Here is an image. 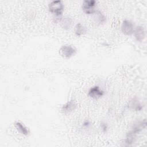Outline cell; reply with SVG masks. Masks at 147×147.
<instances>
[{"label":"cell","instance_id":"obj_7","mask_svg":"<svg viewBox=\"0 0 147 147\" xmlns=\"http://www.w3.org/2000/svg\"><path fill=\"white\" fill-rule=\"evenodd\" d=\"M15 126L16 127V129L22 134H23L24 135H28L29 133L28 129H27V127H26L21 122H16L15 123Z\"/></svg>","mask_w":147,"mask_h":147},{"label":"cell","instance_id":"obj_2","mask_svg":"<svg viewBox=\"0 0 147 147\" xmlns=\"http://www.w3.org/2000/svg\"><path fill=\"white\" fill-rule=\"evenodd\" d=\"M75 53L76 49L70 45H63L59 50L60 55L65 59L70 58L73 55H74Z\"/></svg>","mask_w":147,"mask_h":147},{"label":"cell","instance_id":"obj_6","mask_svg":"<svg viewBox=\"0 0 147 147\" xmlns=\"http://www.w3.org/2000/svg\"><path fill=\"white\" fill-rule=\"evenodd\" d=\"M103 94V92L100 89L98 86H95L89 90L88 95L93 98H98L102 96Z\"/></svg>","mask_w":147,"mask_h":147},{"label":"cell","instance_id":"obj_8","mask_svg":"<svg viewBox=\"0 0 147 147\" xmlns=\"http://www.w3.org/2000/svg\"><path fill=\"white\" fill-rule=\"evenodd\" d=\"M86 32L85 27L80 23L78 24L75 26V33L77 36H80Z\"/></svg>","mask_w":147,"mask_h":147},{"label":"cell","instance_id":"obj_9","mask_svg":"<svg viewBox=\"0 0 147 147\" xmlns=\"http://www.w3.org/2000/svg\"><path fill=\"white\" fill-rule=\"evenodd\" d=\"M72 20L69 17H65L61 20V26L64 29H68L69 28L71 25Z\"/></svg>","mask_w":147,"mask_h":147},{"label":"cell","instance_id":"obj_10","mask_svg":"<svg viewBox=\"0 0 147 147\" xmlns=\"http://www.w3.org/2000/svg\"><path fill=\"white\" fill-rule=\"evenodd\" d=\"M75 106L74 103L72 101H70L69 102L67 103L65 105L63 106V110L64 111H69L71 110H72L74 109V107Z\"/></svg>","mask_w":147,"mask_h":147},{"label":"cell","instance_id":"obj_1","mask_svg":"<svg viewBox=\"0 0 147 147\" xmlns=\"http://www.w3.org/2000/svg\"><path fill=\"white\" fill-rule=\"evenodd\" d=\"M64 9V5L61 1H52L49 5V11L56 16H60L62 14Z\"/></svg>","mask_w":147,"mask_h":147},{"label":"cell","instance_id":"obj_3","mask_svg":"<svg viewBox=\"0 0 147 147\" xmlns=\"http://www.w3.org/2000/svg\"><path fill=\"white\" fill-rule=\"evenodd\" d=\"M121 30L123 34L125 35L130 36L134 32V28L133 23L127 20H125L123 21L121 26Z\"/></svg>","mask_w":147,"mask_h":147},{"label":"cell","instance_id":"obj_5","mask_svg":"<svg viewBox=\"0 0 147 147\" xmlns=\"http://www.w3.org/2000/svg\"><path fill=\"white\" fill-rule=\"evenodd\" d=\"M133 33L134 34V37L137 40V41H142L144 39L145 36L144 29L142 26H137L136 28V29H134Z\"/></svg>","mask_w":147,"mask_h":147},{"label":"cell","instance_id":"obj_4","mask_svg":"<svg viewBox=\"0 0 147 147\" xmlns=\"http://www.w3.org/2000/svg\"><path fill=\"white\" fill-rule=\"evenodd\" d=\"M96 5V1L94 0H86L83 3L82 9L84 12L87 14H91L95 12L94 7Z\"/></svg>","mask_w":147,"mask_h":147}]
</instances>
